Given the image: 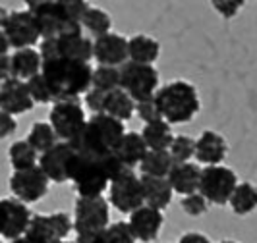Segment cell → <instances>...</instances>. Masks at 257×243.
Masks as SVG:
<instances>
[{
  "mask_svg": "<svg viewBox=\"0 0 257 243\" xmlns=\"http://www.w3.org/2000/svg\"><path fill=\"white\" fill-rule=\"evenodd\" d=\"M108 228V201L99 197H77L74 210V230L77 235Z\"/></svg>",
  "mask_w": 257,
  "mask_h": 243,
  "instance_id": "cell-9",
  "label": "cell"
},
{
  "mask_svg": "<svg viewBox=\"0 0 257 243\" xmlns=\"http://www.w3.org/2000/svg\"><path fill=\"white\" fill-rule=\"evenodd\" d=\"M163 220L165 218H163V212L159 208L143 205L130 214V228L134 231L136 239L149 243L159 235V231L163 228Z\"/></svg>",
  "mask_w": 257,
  "mask_h": 243,
  "instance_id": "cell-19",
  "label": "cell"
},
{
  "mask_svg": "<svg viewBox=\"0 0 257 243\" xmlns=\"http://www.w3.org/2000/svg\"><path fill=\"white\" fill-rule=\"evenodd\" d=\"M16 128H18V124H16L14 116L4 112V110H0V139L10 137L14 131H16Z\"/></svg>",
  "mask_w": 257,
  "mask_h": 243,
  "instance_id": "cell-42",
  "label": "cell"
},
{
  "mask_svg": "<svg viewBox=\"0 0 257 243\" xmlns=\"http://www.w3.org/2000/svg\"><path fill=\"white\" fill-rule=\"evenodd\" d=\"M0 243H2V241H0Z\"/></svg>",
  "mask_w": 257,
  "mask_h": 243,
  "instance_id": "cell-52",
  "label": "cell"
},
{
  "mask_svg": "<svg viewBox=\"0 0 257 243\" xmlns=\"http://www.w3.org/2000/svg\"><path fill=\"white\" fill-rule=\"evenodd\" d=\"M72 230H74V222L66 212L35 214L31 218L26 235L37 243H54L64 239Z\"/></svg>",
  "mask_w": 257,
  "mask_h": 243,
  "instance_id": "cell-11",
  "label": "cell"
},
{
  "mask_svg": "<svg viewBox=\"0 0 257 243\" xmlns=\"http://www.w3.org/2000/svg\"><path fill=\"white\" fill-rule=\"evenodd\" d=\"M76 243H112L110 237H108V231L101 230V231H91V233H81L77 235Z\"/></svg>",
  "mask_w": 257,
  "mask_h": 243,
  "instance_id": "cell-43",
  "label": "cell"
},
{
  "mask_svg": "<svg viewBox=\"0 0 257 243\" xmlns=\"http://www.w3.org/2000/svg\"><path fill=\"white\" fill-rule=\"evenodd\" d=\"M52 2H56V0H26L27 8L33 12V10H37L41 6H47V4H52Z\"/></svg>",
  "mask_w": 257,
  "mask_h": 243,
  "instance_id": "cell-47",
  "label": "cell"
},
{
  "mask_svg": "<svg viewBox=\"0 0 257 243\" xmlns=\"http://www.w3.org/2000/svg\"><path fill=\"white\" fill-rule=\"evenodd\" d=\"M31 212L20 199H0V235L6 239H18L26 235L31 224Z\"/></svg>",
  "mask_w": 257,
  "mask_h": 243,
  "instance_id": "cell-16",
  "label": "cell"
},
{
  "mask_svg": "<svg viewBox=\"0 0 257 243\" xmlns=\"http://www.w3.org/2000/svg\"><path fill=\"white\" fill-rule=\"evenodd\" d=\"M126 135L124 122L108 114H93L85 128L72 141H68L77 154L83 156H104L114 153L118 143Z\"/></svg>",
  "mask_w": 257,
  "mask_h": 243,
  "instance_id": "cell-3",
  "label": "cell"
},
{
  "mask_svg": "<svg viewBox=\"0 0 257 243\" xmlns=\"http://www.w3.org/2000/svg\"><path fill=\"white\" fill-rule=\"evenodd\" d=\"M213 8L224 18V20H232L236 14L244 8L245 0H211Z\"/></svg>",
  "mask_w": 257,
  "mask_h": 243,
  "instance_id": "cell-40",
  "label": "cell"
},
{
  "mask_svg": "<svg viewBox=\"0 0 257 243\" xmlns=\"http://www.w3.org/2000/svg\"><path fill=\"white\" fill-rule=\"evenodd\" d=\"M159 54H161V45L153 37L136 35L128 41V56L132 62L153 66V62L159 58Z\"/></svg>",
  "mask_w": 257,
  "mask_h": 243,
  "instance_id": "cell-25",
  "label": "cell"
},
{
  "mask_svg": "<svg viewBox=\"0 0 257 243\" xmlns=\"http://www.w3.org/2000/svg\"><path fill=\"white\" fill-rule=\"evenodd\" d=\"M168 181L172 185V189L180 195H192L199 191V181H201V168L192 162H178L174 164Z\"/></svg>",
  "mask_w": 257,
  "mask_h": 243,
  "instance_id": "cell-21",
  "label": "cell"
},
{
  "mask_svg": "<svg viewBox=\"0 0 257 243\" xmlns=\"http://www.w3.org/2000/svg\"><path fill=\"white\" fill-rule=\"evenodd\" d=\"M35 106L31 93L27 89V81L22 79H8L0 85V110L8 114H26Z\"/></svg>",
  "mask_w": 257,
  "mask_h": 243,
  "instance_id": "cell-18",
  "label": "cell"
},
{
  "mask_svg": "<svg viewBox=\"0 0 257 243\" xmlns=\"http://www.w3.org/2000/svg\"><path fill=\"white\" fill-rule=\"evenodd\" d=\"M149 153V147L143 139L142 133H136V131H130L126 133L122 141L118 143V147L114 149V154L118 156V160L124 164L126 168L140 166L142 160L145 158V154Z\"/></svg>",
  "mask_w": 257,
  "mask_h": 243,
  "instance_id": "cell-22",
  "label": "cell"
},
{
  "mask_svg": "<svg viewBox=\"0 0 257 243\" xmlns=\"http://www.w3.org/2000/svg\"><path fill=\"white\" fill-rule=\"evenodd\" d=\"M54 243H76V241H64V239H60V241H54Z\"/></svg>",
  "mask_w": 257,
  "mask_h": 243,
  "instance_id": "cell-50",
  "label": "cell"
},
{
  "mask_svg": "<svg viewBox=\"0 0 257 243\" xmlns=\"http://www.w3.org/2000/svg\"><path fill=\"white\" fill-rule=\"evenodd\" d=\"M136 112L143 120V124H153V122H159V120H165L163 114H161L159 104L155 101V97L147 99V101H142V103H136Z\"/></svg>",
  "mask_w": 257,
  "mask_h": 243,
  "instance_id": "cell-36",
  "label": "cell"
},
{
  "mask_svg": "<svg viewBox=\"0 0 257 243\" xmlns=\"http://www.w3.org/2000/svg\"><path fill=\"white\" fill-rule=\"evenodd\" d=\"M91 87L103 91V93L120 89V68L99 66L97 70H93V85Z\"/></svg>",
  "mask_w": 257,
  "mask_h": 243,
  "instance_id": "cell-33",
  "label": "cell"
},
{
  "mask_svg": "<svg viewBox=\"0 0 257 243\" xmlns=\"http://www.w3.org/2000/svg\"><path fill=\"white\" fill-rule=\"evenodd\" d=\"M49 120H51V126L56 131L58 139L62 141H72L87 124V118L83 112V106L79 104V99L54 103Z\"/></svg>",
  "mask_w": 257,
  "mask_h": 243,
  "instance_id": "cell-10",
  "label": "cell"
},
{
  "mask_svg": "<svg viewBox=\"0 0 257 243\" xmlns=\"http://www.w3.org/2000/svg\"><path fill=\"white\" fill-rule=\"evenodd\" d=\"M143 139L147 143L149 151H168L174 135H172V128L167 120H159L153 124H145L142 131Z\"/></svg>",
  "mask_w": 257,
  "mask_h": 243,
  "instance_id": "cell-27",
  "label": "cell"
},
{
  "mask_svg": "<svg viewBox=\"0 0 257 243\" xmlns=\"http://www.w3.org/2000/svg\"><path fill=\"white\" fill-rule=\"evenodd\" d=\"M120 87L136 103L147 101L159 91V72L153 66L128 60L124 66H120Z\"/></svg>",
  "mask_w": 257,
  "mask_h": 243,
  "instance_id": "cell-5",
  "label": "cell"
},
{
  "mask_svg": "<svg viewBox=\"0 0 257 243\" xmlns=\"http://www.w3.org/2000/svg\"><path fill=\"white\" fill-rule=\"evenodd\" d=\"M12 68L16 79H31L33 76L41 74L43 68V56L35 49H22L12 54Z\"/></svg>",
  "mask_w": 257,
  "mask_h": 243,
  "instance_id": "cell-24",
  "label": "cell"
},
{
  "mask_svg": "<svg viewBox=\"0 0 257 243\" xmlns=\"http://www.w3.org/2000/svg\"><path fill=\"white\" fill-rule=\"evenodd\" d=\"M228 153L226 141L217 131L207 129L195 141V158L205 166H217L220 164Z\"/></svg>",
  "mask_w": 257,
  "mask_h": 243,
  "instance_id": "cell-20",
  "label": "cell"
},
{
  "mask_svg": "<svg viewBox=\"0 0 257 243\" xmlns=\"http://www.w3.org/2000/svg\"><path fill=\"white\" fill-rule=\"evenodd\" d=\"M35 22H37L41 39H54L66 35V33H81V26L74 24L64 10L60 8L58 2H52L47 6H41L37 10H33Z\"/></svg>",
  "mask_w": 257,
  "mask_h": 243,
  "instance_id": "cell-14",
  "label": "cell"
},
{
  "mask_svg": "<svg viewBox=\"0 0 257 243\" xmlns=\"http://www.w3.org/2000/svg\"><path fill=\"white\" fill-rule=\"evenodd\" d=\"M168 151H170V156L174 158V164L190 162L192 156H195V141L188 135H176Z\"/></svg>",
  "mask_w": 257,
  "mask_h": 243,
  "instance_id": "cell-34",
  "label": "cell"
},
{
  "mask_svg": "<svg viewBox=\"0 0 257 243\" xmlns=\"http://www.w3.org/2000/svg\"><path fill=\"white\" fill-rule=\"evenodd\" d=\"M47 174L41 170V166H33L29 170L14 172L10 178V189L22 203H37L49 191Z\"/></svg>",
  "mask_w": 257,
  "mask_h": 243,
  "instance_id": "cell-13",
  "label": "cell"
},
{
  "mask_svg": "<svg viewBox=\"0 0 257 243\" xmlns=\"http://www.w3.org/2000/svg\"><path fill=\"white\" fill-rule=\"evenodd\" d=\"M56 2L60 4V8L64 10V14L74 22V24H79V26H81L83 16L89 10V6H87L85 0H56Z\"/></svg>",
  "mask_w": 257,
  "mask_h": 243,
  "instance_id": "cell-37",
  "label": "cell"
},
{
  "mask_svg": "<svg viewBox=\"0 0 257 243\" xmlns=\"http://www.w3.org/2000/svg\"><path fill=\"white\" fill-rule=\"evenodd\" d=\"M8 51H10V41L6 37L4 29H0V58L2 56H8Z\"/></svg>",
  "mask_w": 257,
  "mask_h": 243,
  "instance_id": "cell-46",
  "label": "cell"
},
{
  "mask_svg": "<svg viewBox=\"0 0 257 243\" xmlns=\"http://www.w3.org/2000/svg\"><path fill=\"white\" fill-rule=\"evenodd\" d=\"M110 26H112L110 16L101 8H91L89 6V10L85 12L83 20H81V27H85L91 35H95V39L110 33Z\"/></svg>",
  "mask_w": 257,
  "mask_h": 243,
  "instance_id": "cell-32",
  "label": "cell"
},
{
  "mask_svg": "<svg viewBox=\"0 0 257 243\" xmlns=\"http://www.w3.org/2000/svg\"><path fill=\"white\" fill-rule=\"evenodd\" d=\"M220 243H238V241H220Z\"/></svg>",
  "mask_w": 257,
  "mask_h": 243,
  "instance_id": "cell-51",
  "label": "cell"
},
{
  "mask_svg": "<svg viewBox=\"0 0 257 243\" xmlns=\"http://www.w3.org/2000/svg\"><path fill=\"white\" fill-rule=\"evenodd\" d=\"M236 185H238V178L230 168L217 164V166H205L201 170L199 193L213 205H226Z\"/></svg>",
  "mask_w": 257,
  "mask_h": 243,
  "instance_id": "cell-8",
  "label": "cell"
},
{
  "mask_svg": "<svg viewBox=\"0 0 257 243\" xmlns=\"http://www.w3.org/2000/svg\"><path fill=\"white\" fill-rule=\"evenodd\" d=\"M124 170L126 166L118 160L114 153L104 156L76 154L72 166V181L79 197H99L110 185V181L118 178Z\"/></svg>",
  "mask_w": 257,
  "mask_h": 243,
  "instance_id": "cell-2",
  "label": "cell"
},
{
  "mask_svg": "<svg viewBox=\"0 0 257 243\" xmlns=\"http://www.w3.org/2000/svg\"><path fill=\"white\" fill-rule=\"evenodd\" d=\"M12 243H37V241H33L29 235H22V237H18V239H14Z\"/></svg>",
  "mask_w": 257,
  "mask_h": 243,
  "instance_id": "cell-49",
  "label": "cell"
},
{
  "mask_svg": "<svg viewBox=\"0 0 257 243\" xmlns=\"http://www.w3.org/2000/svg\"><path fill=\"white\" fill-rule=\"evenodd\" d=\"M27 141H29V145H31L37 153L43 154L58 143V135H56V131L52 129L51 124L37 122V124L31 126V131H29V135H27Z\"/></svg>",
  "mask_w": 257,
  "mask_h": 243,
  "instance_id": "cell-31",
  "label": "cell"
},
{
  "mask_svg": "<svg viewBox=\"0 0 257 243\" xmlns=\"http://www.w3.org/2000/svg\"><path fill=\"white\" fill-rule=\"evenodd\" d=\"M93 58L99 66H124L128 62V39L118 33H106L93 41Z\"/></svg>",
  "mask_w": 257,
  "mask_h": 243,
  "instance_id": "cell-17",
  "label": "cell"
},
{
  "mask_svg": "<svg viewBox=\"0 0 257 243\" xmlns=\"http://www.w3.org/2000/svg\"><path fill=\"white\" fill-rule=\"evenodd\" d=\"M4 33L10 41V47H14L16 51L31 49L41 39L37 22H35V16L31 10L10 12V18L4 26Z\"/></svg>",
  "mask_w": 257,
  "mask_h": 243,
  "instance_id": "cell-15",
  "label": "cell"
},
{
  "mask_svg": "<svg viewBox=\"0 0 257 243\" xmlns=\"http://www.w3.org/2000/svg\"><path fill=\"white\" fill-rule=\"evenodd\" d=\"M14 79V68H12V56H2L0 58V81Z\"/></svg>",
  "mask_w": 257,
  "mask_h": 243,
  "instance_id": "cell-44",
  "label": "cell"
},
{
  "mask_svg": "<svg viewBox=\"0 0 257 243\" xmlns=\"http://www.w3.org/2000/svg\"><path fill=\"white\" fill-rule=\"evenodd\" d=\"M41 74L45 76L52 91L54 103L76 101L79 95L87 93L93 85V68L89 62H79L70 58L43 60Z\"/></svg>",
  "mask_w": 257,
  "mask_h": 243,
  "instance_id": "cell-1",
  "label": "cell"
},
{
  "mask_svg": "<svg viewBox=\"0 0 257 243\" xmlns=\"http://www.w3.org/2000/svg\"><path fill=\"white\" fill-rule=\"evenodd\" d=\"M39 52L43 60L70 58L79 62H89L93 58V41L83 37V33H66L54 39H43Z\"/></svg>",
  "mask_w": 257,
  "mask_h": 243,
  "instance_id": "cell-6",
  "label": "cell"
},
{
  "mask_svg": "<svg viewBox=\"0 0 257 243\" xmlns=\"http://www.w3.org/2000/svg\"><path fill=\"white\" fill-rule=\"evenodd\" d=\"M172 166H174V158L170 156V151H149L140 164L145 176H157V178H168Z\"/></svg>",
  "mask_w": 257,
  "mask_h": 243,
  "instance_id": "cell-29",
  "label": "cell"
},
{
  "mask_svg": "<svg viewBox=\"0 0 257 243\" xmlns=\"http://www.w3.org/2000/svg\"><path fill=\"white\" fill-rule=\"evenodd\" d=\"M76 154L74 147L68 141H62V143H56L47 153L41 154L39 166L51 181L64 183L68 179H72V166H74Z\"/></svg>",
  "mask_w": 257,
  "mask_h": 243,
  "instance_id": "cell-12",
  "label": "cell"
},
{
  "mask_svg": "<svg viewBox=\"0 0 257 243\" xmlns=\"http://www.w3.org/2000/svg\"><path fill=\"white\" fill-rule=\"evenodd\" d=\"M207 205H209V201L199 191L192 193V195H186L184 201H182L184 212L190 214V216H201V214H205Z\"/></svg>",
  "mask_w": 257,
  "mask_h": 243,
  "instance_id": "cell-38",
  "label": "cell"
},
{
  "mask_svg": "<svg viewBox=\"0 0 257 243\" xmlns=\"http://www.w3.org/2000/svg\"><path fill=\"white\" fill-rule=\"evenodd\" d=\"M228 203L232 206V212L238 216H245V214L253 212L257 208V187H253L247 181L238 183Z\"/></svg>",
  "mask_w": 257,
  "mask_h": 243,
  "instance_id": "cell-28",
  "label": "cell"
},
{
  "mask_svg": "<svg viewBox=\"0 0 257 243\" xmlns=\"http://www.w3.org/2000/svg\"><path fill=\"white\" fill-rule=\"evenodd\" d=\"M108 237H110V241L112 243H136V235H134V231L130 228V222H114V224H110L108 228Z\"/></svg>",
  "mask_w": 257,
  "mask_h": 243,
  "instance_id": "cell-39",
  "label": "cell"
},
{
  "mask_svg": "<svg viewBox=\"0 0 257 243\" xmlns=\"http://www.w3.org/2000/svg\"><path fill=\"white\" fill-rule=\"evenodd\" d=\"M134 112H136V101L122 87L106 93V97H104V114L124 122V120H130L134 116Z\"/></svg>",
  "mask_w": 257,
  "mask_h": 243,
  "instance_id": "cell-26",
  "label": "cell"
},
{
  "mask_svg": "<svg viewBox=\"0 0 257 243\" xmlns=\"http://www.w3.org/2000/svg\"><path fill=\"white\" fill-rule=\"evenodd\" d=\"M10 164L14 166L16 172L20 170H29V168L37 166V151L29 145V141H16L10 145Z\"/></svg>",
  "mask_w": 257,
  "mask_h": 243,
  "instance_id": "cell-30",
  "label": "cell"
},
{
  "mask_svg": "<svg viewBox=\"0 0 257 243\" xmlns=\"http://www.w3.org/2000/svg\"><path fill=\"white\" fill-rule=\"evenodd\" d=\"M108 201L114 205L118 212L132 214L140 206L145 205L142 178L134 174L132 168H126L118 178H114L108 185Z\"/></svg>",
  "mask_w": 257,
  "mask_h": 243,
  "instance_id": "cell-7",
  "label": "cell"
},
{
  "mask_svg": "<svg viewBox=\"0 0 257 243\" xmlns=\"http://www.w3.org/2000/svg\"><path fill=\"white\" fill-rule=\"evenodd\" d=\"M155 101L161 108V114L168 124H186L199 112V97L192 83L170 81L157 91Z\"/></svg>",
  "mask_w": 257,
  "mask_h": 243,
  "instance_id": "cell-4",
  "label": "cell"
},
{
  "mask_svg": "<svg viewBox=\"0 0 257 243\" xmlns=\"http://www.w3.org/2000/svg\"><path fill=\"white\" fill-rule=\"evenodd\" d=\"M178 243H211V241L207 239V235H203V233L190 231V233H184Z\"/></svg>",
  "mask_w": 257,
  "mask_h": 243,
  "instance_id": "cell-45",
  "label": "cell"
},
{
  "mask_svg": "<svg viewBox=\"0 0 257 243\" xmlns=\"http://www.w3.org/2000/svg\"><path fill=\"white\" fill-rule=\"evenodd\" d=\"M104 97H106V93L99 89H93V87L85 93V104H87V108H89L91 112L104 114Z\"/></svg>",
  "mask_w": 257,
  "mask_h": 243,
  "instance_id": "cell-41",
  "label": "cell"
},
{
  "mask_svg": "<svg viewBox=\"0 0 257 243\" xmlns=\"http://www.w3.org/2000/svg\"><path fill=\"white\" fill-rule=\"evenodd\" d=\"M8 18H10V12H8L6 8H2V6H0V29H4L6 22H8Z\"/></svg>",
  "mask_w": 257,
  "mask_h": 243,
  "instance_id": "cell-48",
  "label": "cell"
},
{
  "mask_svg": "<svg viewBox=\"0 0 257 243\" xmlns=\"http://www.w3.org/2000/svg\"><path fill=\"white\" fill-rule=\"evenodd\" d=\"M143 185V197H145V205L153 206V208H167L172 201V185L168 178H157V176H142Z\"/></svg>",
  "mask_w": 257,
  "mask_h": 243,
  "instance_id": "cell-23",
  "label": "cell"
},
{
  "mask_svg": "<svg viewBox=\"0 0 257 243\" xmlns=\"http://www.w3.org/2000/svg\"><path fill=\"white\" fill-rule=\"evenodd\" d=\"M27 89L31 93V99L39 104H47L54 101L52 91L43 74H37V76H33L31 79H27Z\"/></svg>",
  "mask_w": 257,
  "mask_h": 243,
  "instance_id": "cell-35",
  "label": "cell"
}]
</instances>
